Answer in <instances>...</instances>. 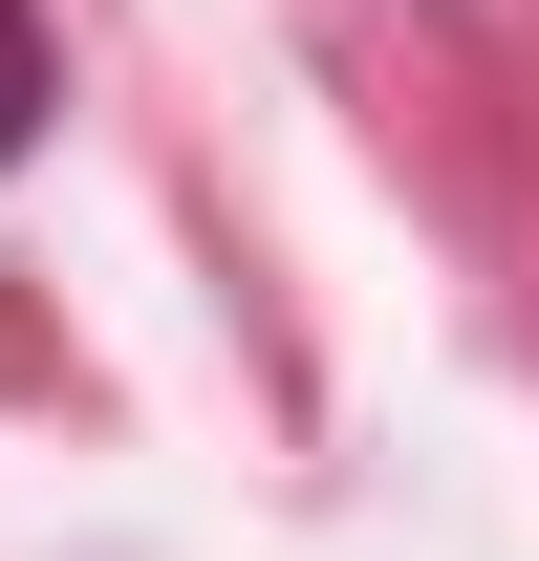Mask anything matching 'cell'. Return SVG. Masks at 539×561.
<instances>
[{
    "label": "cell",
    "instance_id": "1",
    "mask_svg": "<svg viewBox=\"0 0 539 561\" xmlns=\"http://www.w3.org/2000/svg\"><path fill=\"white\" fill-rule=\"evenodd\" d=\"M22 130H44V22L0 0V173H22Z\"/></svg>",
    "mask_w": 539,
    "mask_h": 561
}]
</instances>
